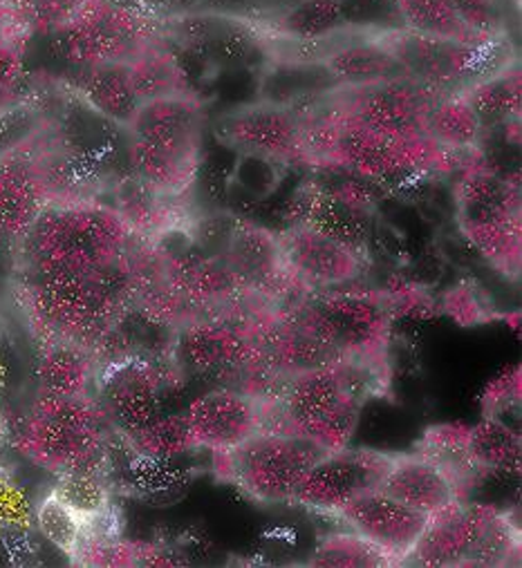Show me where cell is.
<instances>
[{
	"mask_svg": "<svg viewBox=\"0 0 522 568\" xmlns=\"http://www.w3.org/2000/svg\"><path fill=\"white\" fill-rule=\"evenodd\" d=\"M277 32L292 43H321L343 34L339 0H299L279 17Z\"/></svg>",
	"mask_w": 522,
	"mask_h": 568,
	"instance_id": "obj_34",
	"label": "cell"
},
{
	"mask_svg": "<svg viewBox=\"0 0 522 568\" xmlns=\"http://www.w3.org/2000/svg\"><path fill=\"white\" fill-rule=\"evenodd\" d=\"M458 21L471 41L504 39L511 32V0H453Z\"/></svg>",
	"mask_w": 522,
	"mask_h": 568,
	"instance_id": "obj_40",
	"label": "cell"
},
{
	"mask_svg": "<svg viewBox=\"0 0 522 568\" xmlns=\"http://www.w3.org/2000/svg\"><path fill=\"white\" fill-rule=\"evenodd\" d=\"M128 70L140 103L191 92L184 68L180 65L178 57L162 43L151 45L140 57L128 61Z\"/></svg>",
	"mask_w": 522,
	"mask_h": 568,
	"instance_id": "obj_33",
	"label": "cell"
},
{
	"mask_svg": "<svg viewBox=\"0 0 522 568\" xmlns=\"http://www.w3.org/2000/svg\"><path fill=\"white\" fill-rule=\"evenodd\" d=\"M8 387H10V365L6 356L0 354V414H3V400H6Z\"/></svg>",
	"mask_w": 522,
	"mask_h": 568,
	"instance_id": "obj_47",
	"label": "cell"
},
{
	"mask_svg": "<svg viewBox=\"0 0 522 568\" xmlns=\"http://www.w3.org/2000/svg\"><path fill=\"white\" fill-rule=\"evenodd\" d=\"M520 90V68L513 63L511 68L466 88L464 97L478 114L482 130H495L518 123L522 97Z\"/></svg>",
	"mask_w": 522,
	"mask_h": 568,
	"instance_id": "obj_30",
	"label": "cell"
},
{
	"mask_svg": "<svg viewBox=\"0 0 522 568\" xmlns=\"http://www.w3.org/2000/svg\"><path fill=\"white\" fill-rule=\"evenodd\" d=\"M114 211L135 237L158 240L173 226L171 197L153 193L138 178L128 175L114 184Z\"/></svg>",
	"mask_w": 522,
	"mask_h": 568,
	"instance_id": "obj_27",
	"label": "cell"
},
{
	"mask_svg": "<svg viewBox=\"0 0 522 568\" xmlns=\"http://www.w3.org/2000/svg\"><path fill=\"white\" fill-rule=\"evenodd\" d=\"M518 526H513L509 513L458 499L429 517L406 564L506 566L509 557H518Z\"/></svg>",
	"mask_w": 522,
	"mask_h": 568,
	"instance_id": "obj_4",
	"label": "cell"
},
{
	"mask_svg": "<svg viewBox=\"0 0 522 568\" xmlns=\"http://www.w3.org/2000/svg\"><path fill=\"white\" fill-rule=\"evenodd\" d=\"M255 321H227L222 316H202L184 325L182 356L198 376H215L229 381L244 374V381L270 376L260 363Z\"/></svg>",
	"mask_w": 522,
	"mask_h": 568,
	"instance_id": "obj_13",
	"label": "cell"
},
{
	"mask_svg": "<svg viewBox=\"0 0 522 568\" xmlns=\"http://www.w3.org/2000/svg\"><path fill=\"white\" fill-rule=\"evenodd\" d=\"M444 92L411 77L334 92L339 110L363 128L404 144L429 141L426 119Z\"/></svg>",
	"mask_w": 522,
	"mask_h": 568,
	"instance_id": "obj_10",
	"label": "cell"
},
{
	"mask_svg": "<svg viewBox=\"0 0 522 568\" xmlns=\"http://www.w3.org/2000/svg\"><path fill=\"white\" fill-rule=\"evenodd\" d=\"M94 378V358L88 349L72 343H48L39 363L43 392L81 396Z\"/></svg>",
	"mask_w": 522,
	"mask_h": 568,
	"instance_id": "obj_32",
	"label": "cell"
},
{
	"mask_svg": "<svg viewBox=\"0 0 522 568\" xmlns=\"http://www.w3.org/2000/svg\"><path fill=\"white\" fill-rule=\"evenodd\" d=\"M379 37L400 59L406 77L444 94L464 92L473 83L518 63V52L509 37L473 43L422 37L409 30Z\"/></svg>",
	"mask_w": 522,
	"mask_h": 568,
	"instance_id": "obj_7",
	"label": "cell"
},
{
	"mask_svg": "<svg viewBox=\"0 0 522 568\" xmlns=\"http://www.w3.org/2000/svg\"><path fill=\"white\" fill-rule=\"evenodd\" d=\"M50 197L37 162V136L28 144L0 153V235L21 242Z\"/></svg>",
	"mask_w": 522,
	"mask_h": 568,
	"instance_id": "obj_21",
	"label": "cell"
},
{
	"mask_svg": "<svg viewBox=\"0 0 522 568\" xmlns=\"http://www.w3.org/2000/svg\"><path fill=\"white\" fill-rule=\"evenodd\" d=\"M339 12L350 34L379 37L404 30L398 0H339Z\"/></svg>",
	"mask_w": 522,
	"mask_h": 568,
	"instance_id": "obj_41",
	"label": "cell"
},
{
	"mask_svg": "<svg viewBox=\"0 0 522 568\" xmlns=\"http://www.w3.org/2000/svg\"><path fill=\"white\" fill-rule=\"evenodd\" d=\"M337 361H379L388 338L385 312L365 298L303 290L283 310Z\"/></svg>",
	"mask_w": 522,
	"mask_h": 568,
	"instance_id": "obj_9",
	"label": "cell"
},
{
	"mask_svg": "<svg viewBox=\"0 0 522 568\" xmlns=\"http://www.w3.org/2000/svg\"><path fill=\"white\" fill-rule=\"evenodd\" d=\"M398 8L402 28L409 32L473 43L458 21L453 0H398Z\"/></svg>",
	"mask_w": 522,
	"mask_h": 568,
	"instance_id": "obj_37",
	"label": "cell"
},
{
	"mask_svg": "<svg viewBox=\"0 0 522 568\" xmlns=\"http://www.w3.org/2000/svg\"><path fill=\"white\" fill-rule=\"evenodd\" d=\"M377 488L429 517L458 499H466L460 486L438 464L418 453L395 455Z\"/></svg>",
	"mask_w": 522,
	"mask_h": 568,
	"instance_id": "obj_24",
	"label": "cell"
},
{
	"mask_svg": "<svg viewBox=\"0 0 522 568\" xmlns=\"http://www.w3.org/2000/svg\"><path fill=\"white\" fill-rule=\"evenodd\" d=\"M328 455L319 444L285 430L263 428L235 448L213 453L220 479L258 504H288L305 475Z\"/></svg>",
	"mask_w": 522,
	"mask_h": 568,
	"instance_id": "obj_5",
	"label": "cell"
},
{
	"mask_svg": "<svg viewBox=\"0 0 522 568\" xmlns=\"http://www.w3.org/2000/svg\"><path fill=\"white\" fill-rule=\"evenodd\" d=\"M285 264L303 290L328 292L354 282L365 268V255L310 229L290 224L279 233Z\"/></svg>",
	"mask_w": 522,
	"mask_h": 568,
	"instance_id": "obj_20",
	"label": "cell"
},
{
	"mask_svg": "<svg viewBox=\"0 0 522 568\" xmlns=\"http://www.w3.org/2000/svg\"><path fill=\"white\" fill-rule=\"evenodd\" d=\"M283 180V164L255 158V155H240L233 182L249 193L253 200H268Z\"/></svg>",
	"mask_w": 522,
	"mask_h": 568,
	"instance_id": "obj_44",
	"label": "cell"
},
{
	"mask_svg": "<svg viewBox=\"0 0 522 568\" xmlns=\"http://www.w3.org/2000/svg\"><path fill=\"white\" fill-rule=\"evenodd\" d=\"M86 3V0H28L30 34L59 32Z\"/></svg>",
	"mask_w": 522,
	"mask_h": 568,
	"instance_id": "obj_45",
	"label": "cell"
},
{
	"mask_svg": "<svg viewBox=\"0 0 522 568\" xmlns=\"http://www.w3.org/2000/svg\"><path fill=\"white\" fill-rule=\"evenodd\" d=\"M59 54L79 68L128 63L151 45L164 43L162 19L117 0H86L52 34Z\"/></svg>",
	"mask_w": 522,
	"mask_h": 568,
	"instance_id": "obj_6",
	"label": "cell"
},
{
	"mask_svg": "<svg viewBox=\"0 0 522 568\" xmlns=\"http://www.w3.org/2000/svg\"><path fill=\"white\" fill-rule=\"evenodd\" d=\"M395 453L372 448H341L328 453L301 481L294 504L334 515L363 490L377 488L393 464Z\"/></svg>",
	"mask_w": 522,
	"mask_h": 568,
	"instance_id": "obj_16",
	"label": "cell"
},
{
	"mask_svg": "<svg viewBox=\"0 0 522 568\" xmlns=\"http://www.w3.org/2000/svg\"><path fill=\"white\" fill-rule=\"evenodd\" d=\"M285 217L290 224L310 226L365 255L372 226L370 213L348 195L308 184L294 195Z\"/></svg>",
	"mask_w": 522,
	"mask_h": 568,
	"instance_id": "obj_22",
	"label": "cell"
},
{
	"mask_svg": "<svg viewBox=\"0 0 522 568\" xmlns=\"http://www.w3.org/2000/svg\"><path fill=\"white\" fill-rule=\"evenodd\" d=\"M213 134L222 146L240 153L255 155L277 164H308L303 149V128L294 110L251 101L224 112Z\"/></svg>",
	"mask_w": 522,
	"mask_h": 568,
	"instance_id": "obj_12",
	"label": "cell"
},
{
	"mask_svg": "<svg viewBox=\"0 0 522 568\" xmlns=\"http://www.w3.org/2000/svg\"><path fill=\"white\" fill-rule=\"evenodd\" d=\"M341 88L323 61L274 57L258 68L255 101L297 110Z\"/></svg>",
	"mask_w": 522,
	"mask_h": 568,
	"instance_id": "obj_23",
	"label": "cell"
},
{
	"mask_svg": "<svg viewBox=\"0 0 522 568\" xmlns=\"http://www.w3.org/2000/svg\"><path fill=\"white\" fill-rule=\"evenodd\" d=\"M334 517L383 550L395 566L406 564L429 524V515L404 506L379 488L359 493L343 504Z\"/></svg>",
	"mask_w": 522,
	"mask_h": 568,
	"instance_id": "obj_18",
	"label": "cell"
},
{
	"mask_svg": "<svg viewBox=\"0 0 522 568\" xmlns=\"http://www.w3.org/2000/svg\"><path fill=\"white\" fill-rule=\"evenodd\" d=\"M164 39L171 37L184 50L218 68H260L268 59V34L249 19L222 12H182L162 19Z\"/></svg>",
	"mask_w": 522,
	"mask_h": 568,
	"instance_id": "obj_11",
	"label": "cell"
},
{
	"mask_svg": "<svg viewBox=\"0 0 522 568\" xmlns=\"http://www.w3.org/2000/svg\"><path fill=\"white\" fill-rule=\"evenodd\" d=\"M482 125L464 92L444 94L429 112L426 119V136L435 146L464 153L478 149L482 139Z\"/></svg>",
	"mask_w": 522,
	"mask_h": 568,
	"instance_id": "obj_29",
	"label": "cell"
},
{
	"mask_svg": "<svg viewBox=\"0 0 522 568\" xmlns=\"http://www.w3.org/2000/svg\"><path fill=\"white\" fill-rule=\"evenodd\" d=\"M193 448L224 453L265 428V400L240 387H218L198 396L187 409Z\"/></svg>",
	"mask_w": 522,
	"mask_h": 568,
	"instance_id": "obj_17",
	"label": "cell"
},
{
	"mask_svg": "<svg viewBox=\"0 0 522 568\" xmlns=\"http://www.w3.org/2000/svg\"><path fill=\"white\" fill-rule=\"evenodd\" d=\"M469 455L484 475H518L522 466V439L498 416H486L469 428Z\"/></svg>",
	"mask_w": 522,
	"mask_h": 568,
	"instance_id": "obj_31",
	"label": "cell"
},
{
	"mask_svg": "<svg viewBox=\"0 0 522 568\" xmlns=\"http://www.w3.org/2000/svg\"><path fill=\"white\" fill-rule=\"evenodd\" d=\"M173 389L171 372L151 361L128 356L106 376L103 407L112 425L128 435L164 416V403Z\"/></svg>",
	"mask_w": 522,
	"mask_h": 568,
	"instance_id": "obj_19",
	"label": "cell"
},
{
	"mask_svg": "<svg viewBox=\"0 0 522 568\" xmlns=\"http://www.w3.org/2000/svg\"><path fill=\"white\" fill-rule=\"evenodd\" d=\"M79 94L83 105L119 128H126L142 105L130 81L128 63L86 68L79 79Z\"/></svg>",
	"mask_w": 522,
	"mask_h": 568,
	"instance_id": "obj_26",
	"label": "cell"
},
{
	"mask_svg": "<svg viewBox=\"0 0 522 568\" xmlns=\"http://www.w3.org/2000/svg\"><path fill=\"white\" fill-rule=\"evenodd\" d=\"M126 439L140 455L164 459V462L187 450H193V442H191L184 414H169V416L164 414L153 423L144 425V428L128 433Z\"/></svg>",
	"mask_w": 522,
	"mask_h": 568,
	"instance_id": "obj_38",
	"label": "cell"
},
{
	"mask_svg": "<svg viewBox=\"0 0 522 568\" xmlns=\"http://www.w3.org/2000/svg\"><path fill=\"white\" fill-rule=\"evenodd\" d=\"M379 361H339L299 372L260 394L265 400V428L301 435L328 453L354 437L363 405L381 389Z\"/></svg>",
	"mask_w": 522,
	"mask_h": 568,
	"instance_id": "obj_1",
	"label": "cell"
},
{
	"mask_svg": "<svg viewBox=\"0 0 522 568\" xmlns=\"http://www.w3.org/2000/svg\"><path fill=\"white\" fill-rule=\"evenodd\" d=\"M204 130L207 110L193 92L142 103L123 128L130 175L158 195L184 197L202 166Z\"/></svg>",
	"mask_w": 522,
	"mask_h": 568,
	"instance_id": "obj_2",
	"label": "cell"
},
{
	"mask_svg": "<svg viewBox=\"0 0 522 568\" xmlns=\"http://www.w3.org/2000/svg\"><path fill=\"white\" fill-rule=\"evenodd\" d=\"M455 220L464 237L504 275L520 271L518 182L484 169L466 171L455 184Z\"/></svg>",
	"mask_w": 522,
	"mask_h": 568,
	"instance_id": "obj_8",
	"label": "cell"
},
{
	"mask_svg": "<svg viewBox=\"0 0 522 568\" xmlns=\"http://www.w3.org/2000/svg\"><path fill=\"white\" fill-rule=\"evenodd\" d=\"M133 237L112 206L77 200L46 206L21 246L30 275H97L126 257Z\"/></svg>",
	"mask_w": 522,
	"mask_h": 568,
	"instance_id": "obj_3",
	"label": "cell"
},
{
	"mask_svg": "<svg viewBox=\"0 0 522 568\" xmlns=\"http://www.w3.org/2000/svg\"><path fill=\"white\" fill-rule=\"evenodd\" d=\"M17 450L30 462L61 473H103L110 430L57 420L30 412L17 430Z\"/></svg>",
	"mask_w": 522,
	"mask_h": 568,
	"instance_id": "obj_15",
	"label": "cell"
},
{
	"mask_svg": "<svg viewBox=\"0 0 522 568\" xmlns=\"http://www.w3.org/2000/svg\"><path fill=\"white\" fill-rule=\"evenodd\" d=\"M46 130L39 108L12 103L0 110V153L19 149Z\"/></svg>",
	"mask_w": 522,
	"mask_h": 568,
	"instance_id": "obj_43",
	"label": "cell"
},
{
	"mask_svg": "<svg viewBox=\"0 0 522 568\" xmlns=\"http://www.w3.org/2000/svg\"><path fill=\"white\" fill-rule=\"evenodd\" d=\"M34 528L32 497L17 477L0 470V537L28 539Z\"/></svg>",
	"mask_w": 522,
	"mask_h": 568,
	"instance_id": "obj_42",
	"label": "cell"
},
{
	"mask_svg": "<svg viewBox=\"0 0 522 568\" xmlns=\"http://www.w3.org/2000/svg\"><path fill=\"white\" fill-rule=\"evenodd\" d=\"M34 526L57 550L68 555L72 561L77 559L86 539V524L54 493H48L34 506Z\"/></svg>",
	"mask_w": 522,
	"mask_h": 568,
	"instance_id": "obj_39",
	"label": "cell"
},
{
	"mask_svg": "<svg viewBox=\"0 0 522 568\" xmlns=\"http://www.w3.org/2000/svg\"><path fill=\"white\" fill-rule=\"evenodd\" d=\"M220 260L242 296L277 303L303 290L285 264L279 233L249 220L235 217Z\"/></svg>",
	"mask_w": 522,
	"mask_h": 568,
	"instance_id": "obj_14",
	"label": "cell"
},
{
	"mask_svg": "<svg viewBox=\"0 0 522 568\" xmlns=\"http://www.w3.org/2000/svg\"><path fill=\"white\" fill-rule=\"evenodd\" d=\"M86 524V535L110 515L112 495L101 473H61L52 490Z\"/></svg>",
	"mask_w": 522,
	"mask_h": 568,
	"instance_id": "obj_35",
	"label": "cell"
},
{
	"mask_svg": "<svg viewBox=\"0 0 522 568\" xmlns=\"http://www.w3.org/2000/svg\"><path fill=\"white\" fill-rule=\"evenodd\" d=\"M23 79V48L0 43V110L12 105V97Z\"/></svg>",
	"mask_w": 522,
	"mask_h": 568,
	"instance_id": "obj_46",
	"label": "cell"
},
{
	"mask_svg": "<svg viewBox=\"0 0 522 568\" xmlns=\"http://www.w3.org/2000/svg\"><path fill=\"white\" fill-rule=\"evenodd\" d=\"M308 566L317 568H383V566H395L383 550H379L374 544L350 532H339L325 537L312 557L308 559Z\"/></svg>",
	"mask_w": 522,
	"mask_h": 568,
	"instance_id": "obj_36",
	"label": "cell"
},
{
	"mask_svg": "<svg viewBox=\"0 0 522 568\" xmlns=\"http://www.w3.org/2000/svg\"><path fill=\"white\" fill-rule=\"evenodd\" d=\"M323 63L341 81L343 88H363L388 79L406 77L400 59L383 43L381 37L350 34L323 59Z\"/></svg>",
	"mask_w": 522,
	"mask_h": 568,
	"instance_id": "obj_25",
	"label": "cell"
},
{
	"mask_svg": "<svg viewBox=\"0 0 522 568\" xmlns=\"http://www.w3.org/2000/svg\"><path fill=\"white\" fill-rule=\"evenodd\" d=\"M418 455L438 464L464 493L484 477L469 455V428L466 425H433L418 444Z\"/></svg>",
	"mask_w": 522,
	"mask_h": 568,
	"instance_id": "obj_28",
	"label": "cell"
}]
</instances>
